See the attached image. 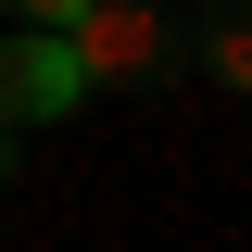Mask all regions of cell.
<instances>
[{"label":"cell","mask_w":252,"mask_h":252,"mask_svg":"<svg viewBox=\"0 0 252 252\" xmlns=\"http://www.w3.org/2000/svg\"><path fill=\"white\" fill-rule=\"evenodd\" d=\"M89 101V63L63 26H0V126H51Z\"/></svg>","instance_id":"obj_2"},{"label":"cell","mask_w":252,"mask_h":252,"mask_svg":"<svg viewBox=\"0 0 252 252\" xmlns=\"http://www.w3.org/2000/svg\"><path fill=\"white\" fill-rule=\"evenodd\" d=\"M63 38L89 63V89H164V76H189V26L164 0H89Z\"/></svg>","instance_id":"obj_1"},{"label":"cell","mask_w":252,"mask_h":252,"mask_svg":"<svg viewBox=\"0 0 252 252\" xmlns=\"http://www.w3.org/2000/svg\"><path fill=\"white\" fill-rule=\"evenodd\" d=\"M13 164H26V126H0V189H13Z\"/></svg>","instance_id":"obj_5"},{"label":"cell","mask_w":252,"mask_h":252,"mask_svg":"<svg viewBox=\"0 0 252 252\" xmlns=\"http://www.w3.org/2000/svg\"><path fill=\"white\" fill-rule=\"evenodd\" d=\"M89 0H0V26H76Z\"/></svg>","instance_id":"obj_4"},{"label":"cell","mask_w":252,"mask_h":252,"mask_svg":"<svg viewBox=\"0 0 252 252\" xmlns=\"http://www.w3.org/2000/svg\"><path fill=\"white\" fill-rule=\"evenodd\" d=\"M189 63H202L215 89L252 101V0H215V13H202V38H189Z\"/></svg>","instance_id":"obj_3"}]
</instances>
